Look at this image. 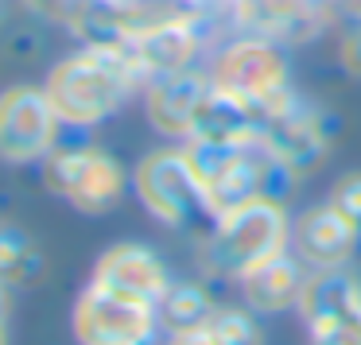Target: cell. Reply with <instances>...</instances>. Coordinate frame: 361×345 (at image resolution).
Instances as JSON below:
<instances>
[{
	"instance_id": "cell-22",
	"label": "cell",
	"mask_w": 361,
	"mask_h": 345,
	"mask_svg": "<svg viewBox=\"0 0 361 345\" xmlns=\"http://www.w3.org/2000/svg\"><path fill=\"white\" fill-rule=\"evenodd\" d=\"M171 345H214V341L206 337V330H183V334L171 337Z\"/></svg>"
},
{
	"instance_id": "cell-17",
	"label": "cell",
	"mask_w": 361,
	"mask_h": 345,
	"mask_svg": "<svg viewBox=\"0 0 361 345\" xmlns=\"http://www.w3.org/2000/svg\"><path fill=\"white\" fill-rule=\"evenodd\" d=\"M43 272V252L35 237L20 225L0 221V283L4 287H27Z\"/></svg>"
},
{
	"instance_id": "cell-10",
	"label": "cell",
	"mask_w": 361,
	"mask_h": 345,
	"mask_svg": "<svg viewBox=\"0 0 361 345\" xmlns=\"http://www.w3.org/2000/svg\"><path fill=\"white\" fill-rule=\"evenodd\" d=\"M357 225L345 218L334 206H314L299 218V225L291 229V249L314 272H326V268H342L345 260L357 249Z\"/></svg>"
},
{
	"instance_id": "cell-12",
	"label": "cell",
	"mask_w": 361,
	"mask_h": 345,
	"mask_svg": "<svg viewBox=\"0 0 361 345\" xmlns=\"http://www.w3.org/2000/svg\"><path fill=\"white\" fill-rule=\"evenodd\" d=\"M357 310H361V283L350 272L326 268V272L307 275L303 295H299V314L307 322V334L338 326V322L353 318Z\"/></svg>"
},
{
	"instance_id": "cell-8",
	"label": "cell",
	"mask_w": 361,
	"mask_h": 345,
	"mask_svg": "<svg viewBox=\"0 0 361 345\" xmlns=\"http://www.w3.org/2000/svg\"><path fill=\"white\" fill-rule=\"evenodd\" d=\"M257 140L272 148L295 175H311L326 159V132H322L319 113L295 94L260 113Z\"/></svg>"
},
{
	"instance_id": "cell-11",
	"label": "cell",
	"mask_w": 361,
	"mask_h": 345,
	"mask_svg": "<svg viewBox=\"0 0 361 345\" xmlns=\"http://www.w3.org/2000/svg\"><path fill=\"white\" fill-rule=\"evenodd\" d=\"M206 89H210V74L202 78V74H195V70L152 78L148 86H144V109H148V120L156 125V132L187 140Z\"/></svg>"
},
{
	"instance_id": "cell-2",
	"label": "cell",
	"mask_w": 361,
	"mask_h": 345,
	"mask_svg": "<svg viewBox=\"0 0 361 345\" xmlns=\"http://www.w3.org/2000/svg\"><path fill=\"white\" fill-rule=\"evenodd\" d=\"M291 225L283 202H257L229 210L214 221V229L206 233V249H202V264L210 275L218 280H241L245 272L260 268L264 260L280 256L291 249Z\"/></svg>"
},
{
	"instance_id": "cell-4",
	"label": "cell",
	"mask_w": 361,
	"mask_h": 345,
	"mask_svg": "<svg viewBox=\"0 0 361 345\" xmlns=\"http://www.w3.org/2000/svg\"><path fill=\"white\" fill-rule=\"evenodd\" d=\"M210 86L245 105H252L257 113H264L272 105H280L283 97H291V78H288V63H283L280 47L272 39H260V35L229 43L214 58Z\"/></svg>"
},
{
	"instance_id": "cell-21",
	"label": "cell",
	"mask_w": 361,
	"mask_h": 345,
	"mask_svg": "<svg viewBox=\"0 0 361 345\" xmlns=\"http://www.w3.org/2000/svg\"><path fill=\"white\" fill-rule=\"evenodd\" d=\"M342 66L353 74V78H361V24L350 27L342 39Z\"/></svg>"
},
{
	"instance_id": "cell-9",
	"label": "cell",
	"mask_w": 361,
	"mask_h": 345,
	"mask_svg": "<svg viewBox=\"0 0 361 345\" xmlns=\"http://www.w3.org/2000/svg\"><path fill=\"white\" fill-rule=\"evenodd\" d=\"M94 283L121 299L156 306V310L164 303L167 287H171L164 260L156 252H148L144 244H117V249H109L94 268Z\"/></svg>"
},
{
	"instance_id": "cell-19",
	"label": "cell",
	"mask_w": 361,
	"mask_h": 345,
	"mask_svg": "<svg viewBox=\"0 0 361 345\" xmlns=\"http://www.w3.org/2000/svg\"><path fill=\"white\" fill-rule=\"evenodd\" d=\"M202 330L214 345H260L257 322L237 306H214L210 318L202 322Z\"/></svg>"
},
{
	"instance_id": "cell-14",
	"label": "cell",
	"mask_w": 361,
	"mask_h": 345,
	"mask_svg": "<svg viewBox=\"0 0 361 345\" xmlns=\"http://www.w3.org/2000/svg\"><path fill=\"white\" fill-rule=\"evenodd\" d=\"M257 125L260 113L252 105L237 101V97L221 94V89H206L202 105L195 113L187 140H206V144H249L257 140Z\"/></svg>"
},
{
	"instance_id": "cell-20",
	"label": "cell",
	"mask_w": 361,
	"mask_h": 345,
	"mask_svg": "<svg viewBox=\"0 0 361 345\" xmlns=\"http://www.w3.org/2000/svg\"><path fill=\"white\" fill-rule=\"evenodd\" d=\"M330 206L342 210L361 233V175H345V179L334 187V194H330Z\"/></svg>"
},
{
	"instance_id": "cell-23",
	"label": "cell",
	"mask_w": 361,
	"mask_h": 345,
	"mask_svg": "<svg viewBox=\"0 0 361 345\" xmlns=\"http://www.w3.org/2000/svg\"><path fill=\"white\" fill-rule=\"evenodd\" d=\"M4 322H8V287L0 283V326H4Z\"/></svg>"
},
{
	"instance_id": "cell-5",
	"label": "cell",
	"mask_w": 361,
	"mask_h": 345,
	"mask_svg": "<svg viewBox=\"0 0 361 345\" xmlns=\"http://www.w3.org/2000/svg\"><path fill=\"white\" fill-rule=\"evenodd\" d=\"M47 187L82 213H105L125 190V171L102 148H63L47 156Z\"/></svg>"
},
{
	"instance_id": "cell-15",
	"label": "cell",
	"mask_w": 361,
	"mask_h": 345,
	"mask_svg": "<svg viewBox=\"0 0 361 345\" xmlns=\"http://www.w3.org/2000/svg\"><path fill=\"white\" fill-rule=\"evenodd\" d=\"M237 20L260 39H307L319 27L314 0H237Z\"/></svg>"
},
{
	"instance_id": "cell-1",
	"label": "cell",
	"mask_w": 361,
	"mask_h": 345,
	"mask_svg": "<svg viewBox=\"0 0 361 345\" xmlns=\"http://www.w3.org/2000/svg\"><path fill=\"white\" fill-rule=\"evenodd\" d=\"M148 86L133 55L121 47H82L47 74V101L71 128H94L125 105L133 89Z\"/></svg>"
},
{
	"instance_id": "cell-18",
	"label": "cell",
	"mask_w": 361,
	"mask_h": 345,
	"mask_svg": "<svg viewBox=\"0 0 361 345\" xmlns=\"http://www.w3.org/2000/svg\"><path fill=\"white\" fill-rule=\"evenodd\" d=\"M210 299H206L202 287L195 283H179V287H167L164 303H159V314L171 326V334H183V330H202V322L210 318Z\"/></svg>"
},
{
	"instance_id": "cell-3",
	"label": "cell",
	"mask_w": 361,
	"mask_h": 345,
	"mask_svg": "<svg viewBox=\"0 0 361 345\" xmlns=\"http://www.w3.org/2000/svg\"><path fill=\"white\" fill-rule=\"evenodd\" d=\"M136 194L140 202L156 213L164 225L175 229H190V233H210L214 229V213L202 198V187H198L195 171L187 163V151H152L133 175Z\"/></svg>"
},
{
	"instance_id": "cell-24",
	"label": "cell",
	"mask_w": 361,
	"mask_h": 345,
	"mask_svg": "<svg viewBox=\"0 0 361 345\" xmlns=\"http://www.w3.org/2000/svg\"><path fill=\"white\" fill-rule=\"evenodd\" d=\"M0 345H8V337H4V326H0Z\"/></svg>"
},
{
	"instance_id": "cell-7",
	"label": "cell",
	"mask_w": 361,
	"mask_h": 345,
	"mask_svg": "<svg viewBox=\"0 0 361 345\" xmlns=\"http://www.w3.org/2000/svg\"><path fill=\"white\" fill-rule=\"evenodd\" d=\"M156 330V306L121 299L90 283L74 303V337L82 345H148Z\"/></svg>"
},
{
	"instance_id": "cell-16",
	"label": "cell",
	"mask_w": 361,
	"mask_h": 345,
	"mask_svg": "<svg viewBox=\"0 0 361 345\" xmlns=\"http://www.w3.org/2000/svg\"><path fill=\"white\" fill-rule=\"evenodd\" d=\"M133 63L140 66L144 82L159 78V74H179L190 70L198 55V32L195 24H171V27H159V32H148L128 47Z\"/></svg>"
},
{
	"instance_id": "cell-13",
	"label": "cell",
	"mask_w": 361,
	"mask_h": 345,
	"mask_svg": "<svg viewBox=\"0 0 361 345\" xmlns=\"http://www.w3.org/2000/svg\"><path fill=\"white\" fill-rule=\"evenodd\" d=\"M237 283H241V295H245V303H249V306L276 314V310H288V306H299L307 272H303V260H299V256L280 252V256L264 260L260 268L245 272Z\"/></svg>"
},
{
	"instance_id": "cell-6",
	"label": "cell",
	"mask_w": 361,
	"mask_h": 345,
	"mask_svg": "<svg viewBox=\"0 0 361 345\" xmlns=\"http://www.w3.org/2000/svg\"><path fill=\"white\" fill-rule=\"evenodd\" d=\"M63 120L47 101V89L12 86L0 94V159L35 163L55 151V132Z\"/></svg>"
}]
</instances>
